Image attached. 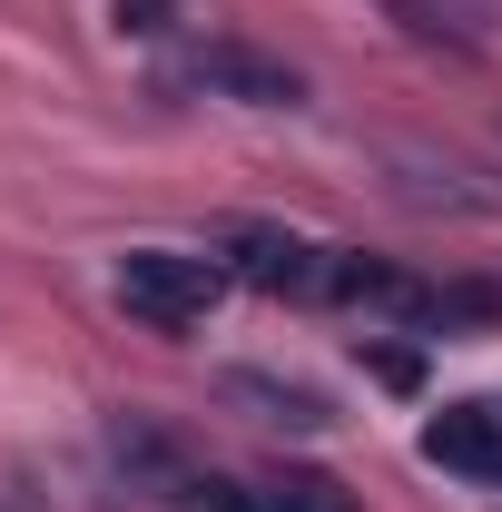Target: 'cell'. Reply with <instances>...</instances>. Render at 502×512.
<instances>
[{"mask_svg":"<svg viewBox=\"0 0 502 512\" xmlns=\"http://www.w3.org/2000/svg\"><path fill=\"white\" fill-rule=\"evenodd\" d=\"M227 404H256L266 424H296V434H315V424H335L315 384H276V375H227Z\"/></svg>","mask_w":502,"mask_h":512,"instance_id":"cell-6","label":"cell"},{"mask_svg":"<svg viewBox=\"0 0 502 512\" xmlns=\"http://www.w3.org/2000/svg\"><path fill=\"white\" fill-rule=\"evenodd\" d=\"M256 512H355V493L325 483V473H276V483L256 493Z\"/></svg>","mask_w":502,"mask_h":512,"instance_id":"cell-7","label":"cell"},{"mask_svg":"<svg viewBox=\"0 0 502 512\" xmlns=\"http://www.w3.org/2000/svg\"><path fill=\"white\" fill-rule=\"evenodd\" d=\"M188 79H197V89L247 99V109H296V99H306V79H296L286 60H266V50H227V40H217V50H197Z\"/></svg>","mask_w":502,"mask_h":512,"instance_id":"cell-5","label":"cell"},{"mask_svg":"<svg viewBox=\"0 0 502 512\" xmlns=\"http://www.w3.org/2000/svg\"><path fill=\"white\" fill-rule=\"evenodd\" d=\"M119 30H138V40L168 30V0H119Z\"/></svg>","mask_w":502,"mask_h":512,"instance_id":"cell-8","label":"cell"},{"mask_svg":"<svg viewBox=\"0 0 502 512\" xmlns=\"http://www.w3.org/2000/svg\"><path fill=\"white\" fill-rule=\"evenodd\" d=\"M424 463L463 473V483H502V394H463L424 424Z\"/></svg>","mask_w":502,"mask_h":512,"instance_id":"cell-4","label":"cell"},{"mask_svg":"<svg viewBox=\"0 0 502 512\" xmlns=\"http://www.w3.org/2000/svg\"><path fill=\"white\" fill-rule=\"evenodd\" d=\"M109 296H119L138 325H158V335H188V325L217 316L227 266H217V256H188V247H128L119 276H109Z\"/></svg>","mask_w":502,"mask_h":512,"instance_id":"cell-2","label":"cell"},{"mask_svg":"<svg viewBox=\"0 0 502 512\" xmlns=\"http://www.w3.org/2000/svg\"><path fill=\"white\" fill-rule=\"evenodd\" d=\"M394 197L424 207V217H502V178L473 158H443V148H384Z\"/></svg>","mask_w":502,"mask_h":512,"instance_id":"cell-3","label":"cell"},{"mask_svg":"<svg viewBox=\"0 0 502 512\" xmlns=\"http://www.w3.org/2000/svg\"><path fill=\"white\" fill-rule=\"evenodd\" d=\"M217 266L237 286H256V296H286V306H355V276H365L355 247H325V237H296V227H256V217H237L217 237Z\"/></svg>","mask_w":502,"mask_h":512,"instance_id":"cell-1","label":"cell"}]
</instances>
